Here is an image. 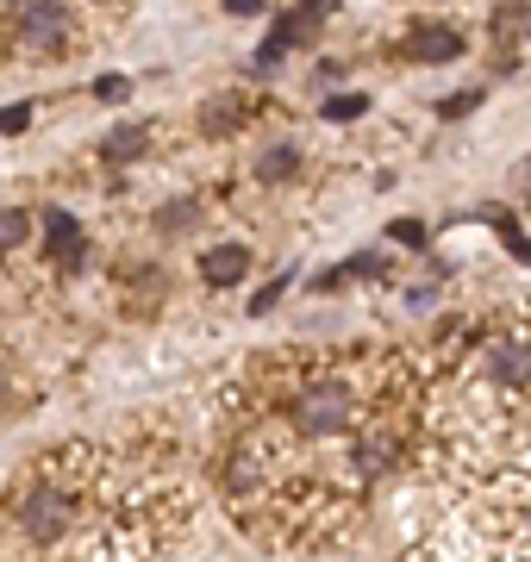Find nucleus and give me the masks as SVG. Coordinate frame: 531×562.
Returning a JSON list of instances; mask_svg holds the SVG:
<instances>
[{"instance_id": "obj_1", "label": "nucleus", "mask_w": 531, "mask_h": 562, "mask_svg": "<svg viewBox=\"0 0 531 562\" xmlns=\"http://www.w3.org/2000/svg\"><path fill=\"white\" fill-rule=\"evenodd\" d=\"M338 7H344V0H294L282 20H275V32L263 38V50H257V69H275V63H282L287 50L313 44V38H319V25H326L331 13H338Z\"/></svg>"}, {"instance_id": "obj_2", "label": "nucleus", "mask_w": 531, "mask_h": 562, "mask_svg": "<svg viewBox=\"0 0 531 562\" xmlns=\"http://www.w3.org/2000/svg\"><path fill=\"white\" fill-rule=\"evenodd\" d=\"M44 257L57 262L63 276H76V269H82L88 232H82V220H76L69 206H44Z\"/></svg>"}, {"instance_id": "obj_3", "label": "nucleus", "mask_w": 531, "mask_h": 562, "mask_svg": "<svg viewBox=\"0 0 531 562\" xmlns=\"http://www.w3.org/2000/svg\"><path fill=\"white\" fill-rule=\"evenodd\" d=\"M344 413H350L344 382H319V387H307V394L294 401V419H301V431H313V438L344 431Z\"/></svg>"}, {"instance_id": "obj_4", "label": "nucleus", "mask_w": 531, "mask_h": 562, "mask_svg": "<svg viewBox=\"0 0 531 562\" xmlns=\"http://www.w3.org/2000/svg\"><path fill=\"white\" fill-rule=\"evenodd\" d=\"M20 525H25L38 543L63 538V525H69V494H63V487H50V482H38V487L20 501Z\"/></svg>"}, {"instance_id": "obj_5", "label": "nucleus", "mask_w": 531, "mask_h": 562, "mask_svg": "<svg viewBox=\"0 0 531 562\" xmlns=\"http://www.w3.org/2000/svg\"><path fill=\"white\" fill-rule=\"evenodd\" d=\"M463 50H470V38L456 25H413L407 38H400V57L407 63H456Z\"/></svg>"}, {"instance_id": "obj_6", "label": "nucleus", "mask_w": 531, "mask_h": 562, "mask_svg": "<svg viewBox=\"0 0 531 562\" xmlns=\"http://www.w3.org/2000/svg\"><path fill=\"white\" fill-rule=\"evenodd\" d=\"M69 13H63L57 0H32L20 7V44L25 50H63V32H69Z\"/></svg>"}, {"instance_id": "obj_7", "label": "nucleus", "mask_w": 531, "mask_h": 562, "mask_svg": "<svg viewBox=\"0 0 531 562\" xmlns=\"http://www.w3.org/2000/svg\"><path fill=\"white\" fill-rule=\"evenodd\" d=\"M250 276V250L245 244H206L201 250V281L206 288H238Z\"/></svg>"}, {"instance_id": "obj_8", "label": "nucleus", "mask_w": 531, "mask_h": 562, "mask_svg": "<svg viewBox=\"0 0 531 562\" xmlns=\"http://www.w3.org/2000/svg\"><path fill=\"white\" fill-rule=\"evenodd\" d=\"M144 150H150V132H144V125H113V132L101 138V162H106V169H125V162H138Z\"/></svg>"}, {"instance_id": "obj_9", "label": "nucleus", "mask_w": 531, "mask_h": 562, "mask_svg": "<svg viewBox=\"0 0 531 562\" xmlns=\"http://www.w3.org/2000/svg\"><path fill=\"white\" fill-rule=\"evenodd\" d=\"M245 113H250L245 94H219V101L201 106V132H206V138H231V132L245 125Z\"/></svg>"}, {"instance_id": "obj_10", "label": "nucleus", "mask_w": 531, "mask_h": 562, "mask_svg": "<svg viewBox=\"0 0 531 562\" xmlns=\"http://www.w3.org/2000/svg\"><path fill=\"white\" fill-rule=\"evenodd\" d=\"M488 382H500V387L531 382V350L526 344H494L488 350Z\"/></svg>"}, {"instance_id": "obj_11", "label": "nucleus", "mask_w": 531, "mask_h": 562, "mask_svg": "<svg viewBox=\"0 0 531 562\" xmlns=\"http://www.w3.org/2000/svg\"><path fill=\"white\" fill-rule=\"evenodd\" d=\"M294 169H301V144H269L263 157H257V181H263V188L287 181Z\"/></svg>"}, {"instance_id": "obj_12", "label": "nucleus", "mask_w": 531, "mask_h": 562, "mask_svg": "<svg viewBox=\"0 0 531 562\" xmlns=\"http://www.w3.org/2000/svg\"><path fill=\"white\" fill-rule=\"evenodd\" d=\"M357 276L382 281V276H388V262L375 257V250H363V257H350V262H338V269H326V276H319V288H344V281H357Z\"/></svg>"}, {"instance_id": "obj_13", "label": "nucleus", "mask_w": 531, "mask_h": 562, "mask_svg": "<svg viewBox=\"0 0 531 562\" xmlns=\"http://www.w3.org/2000/svg\"><path fill=\"white\" fill-rule=\"evenodd\" d=\"M25 238H32V213H25V206H0V257L20 250Z\"/></svg>"}, {"instance_id": "obj_14", "label": "nucleus", "mask_w": 531, "mask_h": 562, "mask_svg": "<svg viewBox=\"0 0 531 562\" xmlns=\"http://www.w3.org/2000/svg\"><path fill=\"white\" fill-rule=\"evenodd\" d=\"M194 220H201V201H194V194H182V201H163V206H157V232H188Z\"/></svg>"}, {"instance_id": "obj_15", "label": "nucleus", "mask_w": 531, "mask_h": 562, "mask_svg": "<svg viewBox=\"0 0 531 562\" xmlns=\"http://www.w3.org/2000/svg\"><path fill=\"white\" fill-rule=\"evenodd\" d=\"M482 220H494V225H500V238H507V250H512V257H519V262H531V238H526V232H519V220H512L507 206H488Z\"/></svg>"}, {"instance_id": "obj_16", "label": "nucleus", "mask_w": 531, "mask_h": 562, "mask_svg": "<svg viewBox=\"0 0 531 562\" xmlns=\"http://www.w3.org/2000/svg\"><path fill=\"white\" fill-rule=\"evenodd\" d=\"M482 101H488V88H463V94H450V101H438V120H470V113H475V106H482Z\"/></svg>"}, {"instance_id": "obj_17", "label": "nucleus", "mask_w": 531, "mask_h": 562, "mask_svg": "<svg viewBox=\"0 0 531 562\" xmlns=\"http://www.w3.org/2000/svg\"><path fill=\"white\" fill-rule=\"evenodd\" d=\"M319 113H326L331 125H344V120H363V113H369V94H331V101L319 106Z\"/></svg>"}, {"instance_id": "obj_18", "label": "nucleus", "mask_w": 531, "mask_h": 562, "mask_svg": "<svg viewBox=\"0 0 531 562\" xmlns=\"http://www.w3.org/2000/svg\"><path fill=\"white\" fill-rule=\"evenodd\" d=\"M388 238L400 244V250H426V244H431V232H426L419 220H394V225H388Z\"/></svg>"}, {"instance_id": "obj_19", "label": "nucleus", "mask_w": 531, "mask_h": 562, "mask_svg": "<svg viewBox=\"0 0 531 562\" xmlns=\"http://www.w3.org/2000/svg\"><path fill=\"white\" fill-rule=\"evenodd\" d=\"M32 113H38L32 101H13V106H0V138H20L25 125H32Z\"/></svg>"}, {"instance_id": "obj_20", "label": "nucleus", "mask_w": 531, "mask_h": 562, "mask_svg": "<svg viewBox=\"0 0 531 562\" xmlns=\"http://www.w3.org/2000/svg\"><path fill=\"white\" fill-rule=\"evenodd\" d=\"M125 94H132V76H101V81H94V101H113V106H120Z\"/></svg>"}, {"instance_id": "obj_21", "label": "nucleus", "mask_w": 531, "mask_h": 562, "mask_svg": "<svg viewBox=\"0 0 531 562\" xmlns=\"http://www.w3.org/2000/svg\"><path fill=\"white\" fill-rule=\"evenodd\" d=\"M287 288H294V269H287V276H275V281H269V288H263V294H257V301H250V313H269V306H275V301H282V294H287Z\"/></svg>"}, {"instance_id": "obj_22", "label": "nucleus", "mask_w": 531, "mask_h": 562, "mask_svg": "<svg viewBox=\"0 0 531 562\" xmlns=\"http://www.w3.org/2000/svg\"><path fill=\"white\" fill-rule=\"evenodd\" d=\"M225 13L231 20H250V13H263V0H225Z\"/></svg>"}, {"instance_id": "obj_23", "label": "nucleus", "mask_w": 531, "mask_h": 562, "mask_svg": "<svg viewBox=\"0 0 531 562\" xmlns=\"http://www.w3.org/2000/svg\"><path fill=\"white\" fill-rule=\"evenodd\" d=\"M526 25H531V13H526Z\"/></svg>"}]
</instances>
